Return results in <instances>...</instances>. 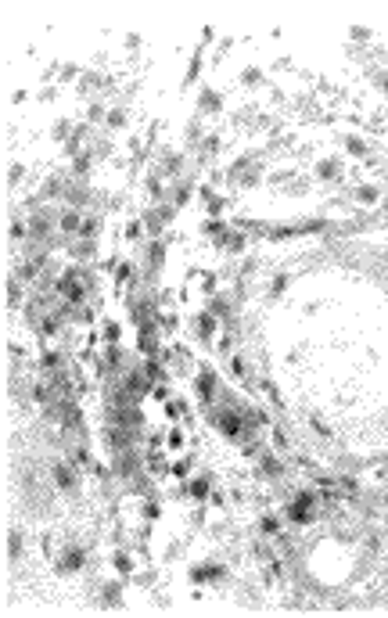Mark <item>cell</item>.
Instances as JSON below:
<instances>
[{
	"label": "cell",
	"mask_w": 388,
	"mask_h": 618,
	"mask_svg": "<svg viewBox=\"0 0 388 618\" xmlns=\"http://www.w3.org/2000/svg\"><path fill=\"white\" fill-rule=\"evenodd\" d=\"M309 507H313V500H309V496H298V500H295V507H291L295 521H306V518H309Z\"/></svg>",
	"instance_id": "6da1fadb"
},
{
	"label": "cell",
	"mask_w": 388,
	"mask_h": 618,
	"mask_svg": "<svg viewBox=\"0 0 388 618\" xmlns=\"http://www.w3.org/2000/svg\"><path fill=\"white\" fill-rule=\"evenodd\" d=\"M220 424H223V432H227V435H238V432H241V428H238V417H234V414H223V417H220Z\"/></svg>",
	"instance_id": "7a4b0ae2"
}]
</instances>
